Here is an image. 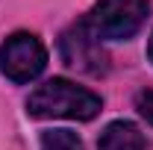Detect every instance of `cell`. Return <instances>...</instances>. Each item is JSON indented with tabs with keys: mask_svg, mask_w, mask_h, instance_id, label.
<instances>
[{
	"mask_svg": "<svg viewBox=\"0 0 153 150\" xmlns=\"http://www.w3.org/2000/svg\"><path fill=\"white\" fill-rule=\"evenodd\" d=\"M103 109V100L94 91L76 85L71 79L53 76L41 82L27 97V115L47 121V118H68V121H91Z\"/></svg>",
	"mask_w": 153,
	"mask_h": 150,
	"instance_id": "obj_1",
	"label": "cell"
},
{
	"mask_svg": "<svg viewBox=\"0 0 153 150\" xmlns=\"http://www.w3.org/2000/svg\"><path fill=\"white\" fill-rule=\"evenodd\" d=\"M147 12H150L147 0H97L82 21L100 41H124L141 30Z\"/></svg>",
	"mask_w": 153,
	"mask_h": 150,
	"instance_id": "obj_2",
	"label": "cell"
},
{
	"mask_svg": "<svg viewBox=\"0 0 153 150\" xmlns=\"http://www.w3.org/2000/svg\"><path fill=\"white\" fill-rule=\"evenodd\" d=\"M47 68V50L33 33H12L0 47V74L12 82H33Z\"/></svg>",
	"mask_w": 153,
	"mask_h": 150,
	"instance_id": "obj_3",
	"label": "cell"
},
{
	"mask_svg": "<svg viewBox=\"0 0 153 150\" xmlns=\"http://www.w3.org/2000/svg\"><path fill=\"white\" fill-rule=\"evenodd\" d=\"M59 50H62V62H65L68 68L79 71V74L100 76V74H106V68H109V56H106L100 38L88 30L85 21L74 24V27L62 36Z\"/></svg>",
	"mask_w": 153,
	"mask_h": 150,
	"instance_id": "obj_4",
	"label": "cell"
},
{
	"mask_svg": "<svg viewBox=\"0 0 153 150\" xmlns=\"http://www.w3.org/2000/svg\"><path fill=\"white\" fill-rule=\"evenodd\" d=\"M97 150H144V135L133 121H112L100 132Z\"/></svg>",
	"mask_w": 153,
	"mask_h": 150,
	"instance_id": "obj_5",
	"label": "cell"
},
{
	"mask_svg": "<svg viewBox=\"0 0 153 150\" xmlns=\"http://www.w3.org/2000/svg\"><path fill=\"white\" fill-rule=\"evenodd\" d=\"M41 150H85L79 135L71 130H47L41 135Z\"/></svg>",
	"mask_w": 153,
	"mask_h": 150,
	"instance_id": "obj_6",
	"label": "cell"
},
{
	"mask_svg": "<svg viewBox=\"0 0 153 150\" xmlns=\"http://www.w3.org/2000/svg\"><path fill=\"white\" fill-rule=\"evenodd\" d=\"M135 109L141 112V118L147 121V124H153V91H141L138 97H135Z\"/></svg>",
	"mask_w": 153,
	"mask_h": 150,
	"instance_id": "obj_7",
	"label": "cell"
},
{
	"mask_svg": "<svg viewBox=\"0 0 153 150\" xmlns=\"http://www.w3.org/2000/svg\"><path fill=\"white\" fill-rule=\"evenodd\" d=\"M147 59L153 62V36H150V41H147Z\"/></svg>",
	"mask_w": 153,
	"mask_h": 150,
	"instance_id": "obj_8",
	"label": "cell"
}]
</instances>
